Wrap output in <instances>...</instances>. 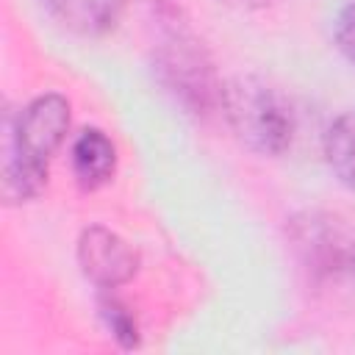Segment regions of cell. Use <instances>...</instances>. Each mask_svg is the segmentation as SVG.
Instances as JSON below:
<instances>
[{"instance_id":"3957f363","label":"cell","mask_w":355,"mask_h":355,"mask_svg":"<svg viewBox=\"0 0 355 355\" xmlns=\"http://www.w3.org/2000/svg\"><path fill=\"white\" fill-rule=\"evenodd\" d=\"M78 266L86 280L111 291L139 272V250L111 227L92 225L78 239Z\"/></svg>"},{"instance_id":"7a4b0ae2","label":"cell","mask_w":355,"mask_h":355,"mask_svg":"<svg viewBox=\"0 0 355 355\" xmlns=\"http://www.w3.org/2000/svg\"><path fill=\"white\" fill-rule=\"evenodd\" d=\"M222 114L233 133L261 155H283L297 133L288 100L261 78H236L222 86Z\"/></svg>"},{"instance_id":"30bf717a","label":"cell","mask_w":355,"mask_h":355,"mask_svg":"<svg viewBox=\"0 0 355 355\" xmlns=\"http://www.w3.org/2000/svg\"><path fill=\"white\" fill-rule=\"evenodd\" d=\"M330 275H341L344 280H349L355 286V239H344L341 241Z\"/></svg>"},{"instance_id":"ba28073f","label":"cell","mask_w":355,"mask_h":355,"mask_svg":"<svg viewBox=\"0 0 355 355\" xmlns=\"http://www.w3.org/2000/svg\"><path fill=\"white\" fill-rule=\"evenodd\" d=\"M97 305H100V316H103L105 327L111 330V336L122 347H136L139 344V324L130 316V311L116 297H111V294H103Z\"/></svg>"},{"instance_id":"8fae6325","label":"cell","mask_w":355,"mask_h":355,"mask_svg":"<svg viewBox=\"0 0 355 355\" xmlns=\"http://www.w3.org/2000/svg\"><path fill=\"white\" fill-rule=\"evenodd\" d=\"M227 3L241 6V8H261V6H266V3H272V0H227Z\"/></svg>"},{"instance_id":"9c48e42d","label":"cell","mask_w":355,"mask_h":355,"mask_svg":"<svg viewBox=\"0 0 355 355\" xmlns=\"http://www.w3.org/2000/svg\"><path fill=\"white\" fill-rule=\"evenodd\" d=\"M333 36H336V47L341 50V55H344L349 64H355V0H349V3L338 11Z\"/></svg>"},{"instance_id":"52a82bcc","label":"cell","mask_w":355,"mask_h":355,"mask_svg":"<svg viewBox=\"0 0 355 355\" xmlns=\"http://www.w3.org/2000/svg\"><path fill=\"white\" fill-rule=\"evenodd\" d=\"M322 150L333 178L349 191H355V108L338 114L330 122Z\"/></svg>"},{"instance_id":"6da1fadb","label":"cell","mask_w":355,"mask_h":355,"mask_svg":"<svg viewBox=\"0 0 355 355\" xmlns=\"http://www.w3.org/2000/svg\"><path fill=\"white\" fill-rule=\"evenodd\" d=\"M69 130V100L58 92L33 97L17 116L6 122L3 197L6 202L33 200L50 172V161Z\"/></svg>"},{"instance_id":"8992f818","label":"cell","mask_w":355,"mask_h":355,"mask_svg":"<svg viewBox=\"0 0 355 355\" xmlns=\"http://www.w3.org/2000/svg\"><path fill=\"white\" fill-rule=\"evenodd\" d=\"M47 11L78 36H105L116 28L125 0H44Z\"/></svg>"},{"instance_id":"5b68a950","label":"cell","mask_w":355,"mask_h":355,"mask_svg":"<svg viewBox=\"0 0 355 355\" xmlns=\"http://www.w3.org/2000/svg\"><path fill=\"white\" fill-rule=\"evenodd\" d=\"M72 172L86 191L105 186L116 172V144L100 128H83L72 141Z\"/></svg>"},{"instance_id":"277c9868","label":"cell","mask_w":355,"mask_h":355,"mask_svg":"<svg viewBox=\"0 0 355 355\" xmlns=\"http://www.w3.org/2000/svg\"><path fill=\"white\" fill-rule=\"evenodd\" d=\"M164 72L183 100H191L202 108L211 105V100H222V86L214 83V72L202 50L180 33L172 36L164 50Z\"/></svg>"}]
</instances>
